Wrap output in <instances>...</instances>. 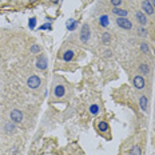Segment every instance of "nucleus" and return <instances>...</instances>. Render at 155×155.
Segmentation results:
<instances>
[{
    "label": "nucleus",
    "mask_w": 155,
    "mask_h": 155,
    "mask_svg": "<svg viewBox=\"0 0 155 155\" xmlns=\"http://www.w3.org/2000/svg\"><path fill=\"white\" fill-rule=\"evenodd\" d=\"M27 84L30 88H32V90H35V88H39L40 84H42V80H40V78L38 75H32L28 78L27 80Z\"/></svg>",
    "instance_id": "f257e3e1"
},
{
    "label": "nucleus",
    "mask_w": 155,
    "mask_h": 155,
    "mask_svg": "<svg viewBox=\"0 0 155 155\" xmlns=\"http://www.w3.org/2000/svg\"><path fill=\"white\" fill-rule=\"evenodd\" d=\"M142 10H143V12H145L146 15L153 16L155 13V8H154V5L150 3V0H143L142 1Z\"/></svg>",
    "instance_id": "f03ea898"
},
{
    "label": "nucleus",
    "mask_w": 155,
    "mask_h": 155,
    "mask_svg": "<svg viewBox=\"0 0 155 155\" xmlns=\"http://www.w3.org/2000/svg\"><path fill=\"white\" fill-rule=\"evenodd\" d=\"M116 24L118 27L123 28V30H131L133 28V23L127 18H116Z\"/></svg>",
    "instance_id": "7ed1b4c3"
},
{
    "label": "nucleus",
    "mask_w": 155,
    "mask_h": 155,
    "mask_svg": "<svg viewBox=\"0 0 155 155\" xmlns=\"http://www.w3.org/2000/svg\"><path fill=\"white\" fill-rule=\"evenodd\" d=\"M80 40L83 43H87L90 40V25L88 24H83L82 31H80Z\"/></svg>",
    "instance_id": "20e7f679"
},
{
    "label": "nucleus",
    "mask_w": 155,
    "mask_h": 155,
    "mask_svg": "<svg viewBox=\"0 0 155 155\" xmlns=\"http://www.w3.org/2000/svg\"><path fill=\"white\" fill-rule=\"evenodd\" d=\"M47 56L44 55V54H40L38 56V59H36V67L39 68V70H45L47 68Z\"/></svg>",
    "instance_id": "39448f33"
},
{
    "label": "nucleus",
    "mask_w": 155,
    "mask_h": 155,
    "mask_svg": "<svg viewBox=\"0 0 155 155\" xmlns=\"http://www.w3.org/2000/svg\"><path fill=\"white\" fill-rule=\"evenodd\" d=\"M10 118L13 123H20L23 120V113L20 110H12L10 114Z\"/></svg>",
    "instance_id": "423d86ee"
},
{
    "label": "nucleus",
    "mask_w": 155,
    "mask_h": 155,
    "mask_svg": "<svg viewBox=\"0 0 155 155\" xmlns=\"http://www.w3.org/2000/svg\"><path fill=\"white\" fill-rule=\"evenodd\" d=\"M145 78H143V75H136L135 78H134V87L136 88V90H143L145 88Z\"/></svg>",
    "instance_id": "0eeeda50"
},
{
    "label": "nucleus",
    "mask_w": 155,
    "mask_h": 155,
    "mask_svg": "<svg viewBox=\"0 0 155 155\" xmlns=\"http://www.w3.org/2000/svg\"><path fill=\"white\" fill-rule=\"evenodd\" d=\"M135 18L138 20V23H139L142 27H145L146 24H147V16H146L145 12H142V11H138L135 13Z\"/></svg>",
    "instance_id": "6e6552de"
},
{
    "label": "nucleus",
    "mask_w": 155,
    "mask_h": 155,
    "mask_svg": "<svg viewBox=\"0 0 155 155\" xmlns=\"http://www.w3.org/2000/svg\"><path fill=\"white\" fill-rule=\"evenodd\" d=\"M113 13L116 16V18H126L128 15V12L126 10H122V8H113Z\"/></svg>",
    "instance_id": "1a4fd4ad"
},
{
    "label": "nucleus",
    "mask_w": 155,
    "mask_h": 155,
    "mask_svg": "<svg viewBox=\"0 0 155 155\" xmlns=\"http://www.w3.org/2000/svg\"><path fill=\"white\" fill-rule=\"evenodd\" d=\"M64 94H66V88L63 87L62 84L56 86L55 90H54V95H55L56 98H62V96H64Z\"/></svg>",
    "instance_id": "9d476101"
},
{
    "label": "nucleus",
    "mask_w": 155,
    "mask_h": 155,
    "mask_svg": "<svg viewBox=\"0 0 155 155\" xmlns=\"http://www.w3.org/2000/svg\"><path fill=\"white\" fill-rule=\"evenodd\" d=\"M139 106H140V110L142 111H147V106H148V99L145 95H142L139 98Z\"/></svg>",
    "instance_id": "9b49d317"
},
{
    "label": "nucleus",
    "mask_w": 155,
    "mask_h": 155,
    "mask_svg": "<svg viewBox=\"0 0 155 155\" xmlns=\"http://www.w3.org/2000/svg\"><path fill=\"white\" fill-rule=\"evenodd\" d=\"M78 27V20L75 19H68L67 20V30L68 31H74Z\"/></svg>",
    "instance_id": "f8f14e48"
},
{
    "label": "nucleus",
    "mask_w": 155,
    "mask_h": 155,
    "mask_svg": "<svg viewBox=\"0 0 155 155\" xmlns=\"http://www.w3.org/2000/svg\"><path fill=\"white\" fill-rule=\"evenodd\" d=\"M74 56H75L74 51L68 50V51H66V52L63 54V60H64V62H71V60L74 59Z\"/></svg>",
    "instance_id": "ddd939ff"
},
{
    "label": "nucleus",
    "mask_w": 155,
    "mask_h": 155,
    "mask_svg": "<svg viewBox=\"0 0 155 155\" xmlns=\"http://www.w3.org/2000/svg\"><path fill=\"white\" fill-rule=\"evenodd\" d=\"M99 24L102 25V27H108V24H110V19H108L107 15H102L99 18Z\"/></svg>",
    "instance_id": "4468645a"
},
{
    "label": "nucleus",
    "mask_w": 155,
    "mask_h": 155,
    "mask_svg": "<svg viewBox=\"0 0 155 155\" xmlns=\"http://www.w3.org/2000/svg\"><path fill=\"white\" fill-rule=\"evenodd\" d=\"M108 128H110V126H108V123L104 122V120L99 122V124H98V130L102 131V133H106V131H108Z\"/></svg>",
    "instance_id": "2eb2a0df"
},
{
    "label": "nucleus",
    "mask_w": 155,
    "mask_h": 155,
    "mask_svg": "<svg viewBox=\"0 0 155 155\" xmlns=\"http://www.w3.org/2000/svg\"><path fill=\"white\" fill-rule=\"evenodd\" d=\"M136 34H138V36H140V38H146V36L148 35L147 30H146L145 27H142V25H139V27H138V30H136Z\"/></svg>",
    "instance_id": "dca6fc26"
},
{
    "label": "nucleus",
    "mask_w": 155,
    "mask_h": 155,
    "mask_svg": "<svg viewBox=\"0 0 155 155\" xmlns=\"http://www.w3.org/2000/svg\"><path fill=\"white\" fill-rule=\"evenodd\" d=\"M130 155H142V148L139 146H134L130 150Z\"/></svg>",
    "instance_id": "f3484780"
},
{
    "label": "nucleus",
    "mask_w": 155,
    "mask_h": 155,
    "mask_svg": "<svg viewBox=\"0 0 155 155\" xmlns=\"http://www.w3.org/2000/svg\"><path fill=\"white\" fill-rule=\"evenodd\" d=\"M139 71L142 72V75H147V74L150 72V67H148L147 64H140L139 66Z\"/></svg>",
    "instance_id": "a211bd4d"
},
{
    "label": "nucleus",
    "mask_w": 155,
    "mask_h": 155,
    "mask_svg": "<svg viewBox=\"0 0 155 155\" xmlns=\"http://www.w3.org/2000/svg\"><path fill=\"white\" fill-rule=\"evenodd\" d=\"M102 42L104 43V44H108V43L111 42V35H110V32H104L102 35Z\"/></svg>",
    "instance_id": "6ab92c4d"
},
{
    "label": "nucleus",
    "mask_w": 155,
    "mask_h": 155,
    "mask_svg": "<svg viewBox=\"0 0 155 155\" xmlns=\"http://www.w3.org/2000/svg\"><path fill=\"white\" fill-rule=\"evenodd\" d=\"M5 130H7V131H8V133H15L16 127H15V124H13V122L8 123V124H7V126H5Z\"/></svg>",
    "instance_id": "aec40b11"
},
{
    "label": "nucleus",
    "mask_w": 155,
    "mask_h": 155,
    "mask_svg": "<svg viewBox=\"0 0 155 155\" xmlns=\"http://www.w3.org/2000/svg\"><path fill=\"white\" fill-rule=\"evenodd\" d=\"M28 27H30V30H34L36 27V18H30V20H28Z\"/></svg>",
    "instance_id": "412c9836"
},
{
    "label": "nucleus",
    "mask_w": 155,
    "mask_h": 155,
    "mask_svg": "<svg viewBox=\"0 0 155 155\" xmlns=\"http://www.w3.org/2000/svg\"><path fill=\"white\" fill-rule=\"evenodd\" d=\"M90 113L92 114V115H96V114L99 113V106H98V104H92V106H90Z\"/></svg>",
    "instance_id": "4be33fe9"
},
{
    "label": "nucleus",
    "mask_w": 155,
    "mask_h": 155,
    "mask_svg": "<svg viewBox=\"0 0 155 155\" xmlns=\"http://www.w3.org/2000/svg\"><path fill=\"white\" fill-rule=\"evenodd\" d=\"M110 1H111V4L114 5V8H119L123 0H110Z\"/></svg>",
    "instance_id": "5701e85b"
},
{
    "label": "nucleus",
    "mask_w": 155,
    "mask_h": 155,
    "mask_svg": "<svg viewBox=\"0 0 155 155\" xmlns=\"http://www.w3.org/2000/svg\"><path fill=\"white\" fill-rule=\"evenodd\" d=\"M31 52L32 54H38V52H40V47L38 44H34L32 47H31Z\"/></svg>",
    "instance_id": "b1692460"
},
{
    "label": "nucleus",
    "mask_w": 155,
    "mask_h": 155,
    "mask_svg": "<svg viewBox=\"0 0 155 155\" xmlns=\"http://www.w3.org/2000/svg\"><path fill=\"white\" fill-rule=\"evenodd\" d=\"M140 50H142L145 54H148V45H147V43H142V44H140Z\"/></svg>",
    "instance_id": "393cba45"
},
{
    "label": "nucleus",
    "mask_w": 155,
    "mask_h": 155,
    "mask_svg": "<svg viewBox=\"0 0 155 155\" xmlns=\"http://www.w3.org/2000/svg\"><path fill=\"white\" fill-rule=\"evenodd\" d=\"M40 30H51V23H45V25H42Z\"/></svg>",
    "instance_id": "a878e982"
},
{
    "label": "nucleus",
    "mask_w": 155,
    "mask_h": 155,
    "mask_svg": "<svg viewBox=\"0 0 155 155\" xmlns=\"http://www.w3.org/2000/svg\"><path fill=\"white\" fill-rule=\"evenodd\" d=\"M104 55H106V56H111V51H106Z\"/></svg>",
    "instance_id": "bb28decb"
},
{
    "label": "nucleus",
    "mask_w": 155,
    "mask_h": 155,
    "mask_svg": "<svg viewBox=\"0 0 155 155\" xmlns=\"http://www.w3.org/2000/svg\"><path fill=\"white\" fill-rule=\"evenodd\" d=\"M150 3L154 5V8H155V0H150Z\"/></svg>",
    "instance_id": "cd10ccee"
},
{
    "label": "nucleus",
    "mask_w": 155,
    "mask_h": 155,
    "mask_svg": "<svg viewBox=\"0 0 155 155\" xmlns=\"http://www.w3.org/2000/svg\"><path fill=\"white\" fill-rule=\"evenodd\" d=\"M52 1H56V3H58V0H52Z\"/></svg>",
    "instance_id": "c85d7f7f"
}]
</instances>
